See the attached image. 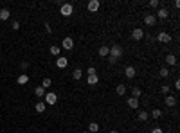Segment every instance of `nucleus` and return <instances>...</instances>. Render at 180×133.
Here are the masks:
<instances>
[{"mask_svg":"<svg viewBox=\"0 0 180 133\" xmlns=\"http://www.w3.org/2000/svg\"><path fill=\"white\" fill-rule=\"evenodd\" d=\"M123 47L121 45H112V49H110V52H108V59H110V63H115L119 58H123Z\"/></svg>","mask_w":180,"mask_h":133,"instance_id":"obj_1","label":"nucleus"},{"mask_svg":"<svg viewBox=\"0 0 180 133\" xmlns=\"http://www.w3.org/2000/svg\"><path fill=\"white\" fill-rule=\"evenodd\" d=\"M45 104H56V101H58V95L54 94V92H45Z\"/></svg>","mask_w":180,"mask_h":133,"instance_id":"obj_2","label":"nucleus"},{"mask_svg":"<svg viewBox=\"0 0 180 133\" xmlns=\"http://www.w3.org/2000/svg\"><path fill=\"white\" fill-rule=\"evenodd\" d=\"M59 11H61V15H63V16H70V15H72V11H74V7H72V4H63Z\"/></svg>","mask_w":180,"mask_h":133,"instance_id":"obj_3","label":"nucleus"},{"mask_svg":"<svg viewBox=\"0 0 180 133\" xmlns=\"http://www.w3.org/2000/svg\"><path fill=\"white\" fill-rule=\"evenodd\" d=\"M164 103H166V106H168V108H173V106H177V97H175V95H166Z\"/></svg>","mask_w":180,"mask_h":133,"instance_id":"obj_4","label":"nucleus"},{"mask_svg":"<svg viewBox=\"0 0 180 133\" xmlns=\"http://www.w3.org/2000/svg\"><path fill=\"white\" fill-rule=\"evenodd\" d=\"M61 47H63V49H67V50L74 49V40H72V38H65L63 42H61Z\"/></svg>","mask_w":180,"mask_h":133,"instance_id":"obj_5","label":"nucleus"},{"mask_svg":"<svg viewBox=\"0 0 180 133\" xmlns=\"http://www.w3.org/2000/svg\"><path fill=\"white\" fill-rule=\"evenodd\" d=\"M131 38L137 40V42H139V40H142V38H144V31H142V29H133V31H131Z\"/></svg>","mask_w":180,"mask_h":133,"instance_id":"obj_6","label":"nucleus"},{"mask_svg":"<svg viewBox=\"0 0 180 133\" xmlns=\"http://www.w3.org/2000/svg\"><path fill=\"white\" fill-rule=\"evenodd\" d=\"M157 40H158L160 43H169V42H171V36L168 34V32H160V34L157 36Z\"/></svg>","mask_w":180,"mask_h":133,"instance_id":"obj_7","label":"nucleus"},{"mask_svg":"<svg viewBox=\"0 0 180 133\" xmlns=\"http://www.w3.org/2000/svg\"><path fill=\"white\" fill-rule=\"evenodd\" d=\"M99 5H101V2H99V0H90V2H88V11L96 13V11L99 9Z\"/></svg>","mask_w":180,"mask_h":133,"instance_id":"obj_8","label":"nucleus"},{"mask_svg":"<svg viewBox=\"0 0 180 133\" xmlns=\"http://www.w3.org/2000/svg\"><path fill=\"white\" fill-rule=\"evenodd\" d=\"M155 22H157V16L155 15H146L144 16V24L146 25H155Z\"/></svg>","mask_w":180,"mask_h":133,"instance_id":"obj_9","label":"nucleus"},{"mask_svg":"<svg viewBox=\"0 0 180 133\" xmlns=\"http://www.w3.org/2000/svg\"><path fill=\"white\" fill-rule=\"evenodd\" d=\"M166 63H168L169 66L177 65V56H175V54H168V56H166Z\"/></svg>","mask_w":180,"mask_h":133,"instance_id":"obj_10","label":"nucleus"},{"mask_svg":"<svg viewBox=\"0 0 180 133\" xmlns=\"http://www.w3.org/2000/svg\"><path fill=\"white\" fill-rule=\"evenodd\" d=\"M45 108H47V104H45L43 101H40V103H36V106H34V110L38 112V114H43V112H45Z\"/></svg>","mask_w":180,"mask_h":133,"instance_id":"obj_11","label":"nucleus"},{"mask_svg":"<svg viewBox=\"0 0 180 133\" xmlns=\"http://www.w3.org/2000/svg\"><path fill=\"white\" fill-rule=\"evenodd\" d=\"M16 81H18V85H27L29 83V76L27 74H20Z\"/></svg>","mask_w":180,"mask_h":133,"instance_id":"obj_12","label":"nucleus"},{"mask_svg":"<svg viewBox=\"0 0 180 133\" xmlns=\"http://www.w3.org/2000/svg\"><path fill=\"white\" fill-rule=\"evenodd\" d=\"M124 74H126V77H135V74H137V72H135V69H133V66H126V70H124Z\"/></svg>","mask_w":180,"mask_h":133,"instance_id":"obj_13","label":"nucleus"},{"mask_svg":"<svg viewBox=\"0 0 180 133\" xmlns=\"http://www.w3.org/2000/svg\"><path fill=\"white\" fill-rule=\"evenodd\" d=\"M9 16H11L9 9H5V7H4V9H0V20H7Z\"/></svg>","mask_w":180,"mask_h":133,"instance_id":"obj_14","label":"nucleus"},{"mask_svg":"<svg viewBox=\"0 0 180 133\" xmlns=\"http://www.w3.org/2000/svg\"><path fill=\"white\" fill-rule=\"evenodd\" d=\"M99 131V124L97 122H90L88 124V133H97Z\"/></svg>","mask_w":180,"mask_h":133,"instance_id":"obj_15","label":"nucleus"},{"mask_svg":"<svg viewBox=\"0 0 180 133\" xmlns=\"http://www.w3.org/2000/svg\"><path fill=\"white\" fill-rule=\"evenodd\" d=\"M168 15H169V13H168V9H166V7H160V9L157 11V16L158 18H168Z\"/></svg>","mask_w":180,"mask_h":133,"instance_id":"obj_16","label":"nucleus"},{"mask_svg":"<svg viewBox=\"0 0 180 133\" xmlns=\"http://www.w3.org/2000/svg\"><path fill=\"white\" fill-rule=\"evenodd\" d=\"M34 94H36L40 99L45 97V88H43V86H36V88H34Z\"/></svg>","mask_w":180,"mask_h":133,"instance_id":"obj_17","label":"nucleus"},{"mask_svg":"<svg viewBox=\"0 0 180 133\" xmlns=\"http://www.w3.org/2000/svg\"><path fill=\"white\" fill-rule=\"evenodd\" d=\"M128 106H130V108H139V99L130 97V99H128Z\"/></svg>","mask_w":180,"mask_h":133,"instance_id":"obj_18","label":"nucleus"},{"mask_svg":"<svg viewBox=\"0 0 180 133\" xmlns=\"http://www.w3.org/2000/svg\"><path fill=\"white\" fill-rule=\"evenodd\" d=\"M56 65H58V69H65V66H67V58H58Z\"/></svg>","mask_w":180,"mask_h":133,"instance_id":"obj_19","label":"nucleus"},{"mask_svg":"<svg viewBox=\"0 0 180 133\" xmlns=\"http://www.w3.org/2000/svg\"><path fill=\"white\" fill-rule=\"evenodd\" d=\"M88 85H97V81H99V77H97V74H92V76H88Z\"/></svg>","mask_w":180,"mask_h":133,"instance_id":"obj_20","label":"nucleus"},{"mask_svg":"<svg viewBox=\"0 0 180 133\" xmlns=\"http://www.w3.org/2000/svg\"><path fill=\"white\" fill-rule=\"evenodd\" d=\"M108 52H110V47H106V45L99 47V56H108Z\"/></svg>","mask_w":180,"mask_h":133,"instance_id":"obj_21","label":"nucleus"},{"mask_svg":"<svg viewBox=\"0 0 180 133\" xmlns=\"http://www.w3.org/2000/svg\"><path fill=\"white\" fill-rule=\"evenodd\" d=\"M59 50H61V47H58V45H52V47L49 49V52H51L52 56H58V54H59Z\"/></svg>","mask_w":180,"mask_h":133,"instance_id":"obj_22","label":"nucleus"},{"mask_svg":"<svg viewBox=\"0 0 180 133\" xmlns=\"http://www.w3.org/2000/svg\"><path fill=\"white\" fill-rule=\"evenodd\" d=\"M72 77H74V79H81L83 77V70L81 69H76L74 72H72Z\"/></svg>","mask_w":180,"mask_h":133,"instance_id":"obj_23","label":"nucleus"},{"mask_svg":"<svg viewBox=\"0 0 180 133\" xmlns=\"http://www.w3.org/2000/svg\"><path fill=\"white\" fill-rule=\"evenodd\" d=\"M158 74H160V77H168L169 76V69L168 66H162V69L158 70Z\"/></svg>","mask_w":180,"mask_h":133,"instance_id":"obj_24","label":"nucleus"},{"mask_svg":"<svg viewBox=\"0 0 180 133\" xmlns=\"http://www.w3.org/2000/svg\"><path fill=\"white\" fill-rule=\"evenodd\" d=\"M141 94H142V92H141V88H137V86H135V88H131V97L139 99V97H141Z\"/></svg>","mask_w":180,"mask_h":133,"instance_id":"obj_25","label":"nucleus"},{"mask_svg":"<svg viewBox=\"0 0 180 133\" xmlns=\"http://www.w3.org/2000/svg\"><path fill=\"white\" fill-rule=\"evenodd\" d=\"M137 117H139V121H142V122H144V121H148L150 114H148V112H141V114H139Z\"/></svg>","mask_w":180,"mask_h":133,"instance_id":"obj_26","label":"nucleus"},{"mask_svg":"<svg viewBox=\"0 0 180 133\" xmlns=\"http://www.w3.org/2000/svg\"><path fill=\"white\" fill-rule=\"evenodd\" d=\"M117 94L119 95H124L126 94V86L124 85H117Z\"/></svg>","mask_w":180,"mask_h":133,"instance_id":"obj_27","label":"nucleus"},{"mask_svg":"<svg viewBox=\"0 0 180 133\" xmlns=\"http://www.w3.org/2000/svg\"><path fill=\"white\" fill-rule=\"evenodd\" d=\"M151 117H153V119H160V117H162V112L155 108V110H153V112H151Z\"/></svg>","mask_w":180,"mask_h":133,"instance_id":"obj_28","label":"nucleus"},{"mask_svg":"<svg viewBox=\"0 0 180 133\" xmlns=\"http://www.w3.org/2000/svg\"><path fill=\"white\" fill-rule=\"evenodd\" d=\"M51 85H52V81H51L49 77H45V79H43V83H42V86H43V88H47V86H51Z\"/></svg>","mask_w":180,"mask_h":133,"instance_id":"obj_29","label":"nucleus"},{"mask_svg":"<svg viewBox=\"0 0 180 133\" xmlns=\"http://www.w3.org/2000/svg\"><path fill=\"white\" fill-rule=\"evenodd\" d=\"M158 5H160L158 0H150V7H158Z\"/></svg>","mask_w":180,"mask_h":133,"instance_id":"obj_30","label":"nucleus"},{"mask_svg":"<svg viewBox=\"0 0 180 133\" xmlns=\"http://www.w3.org/2000/svg\"><path fill=\"white\" fill-rule=\"evenodd\" d=\"M160 90H162V94H166V95H169V86H168V85H164V86H162V88H160Z\"/></svg>","mask_w":180,"mask_h":133,"instance_id":"obj_31","label":"nucleus"},{"mask_svg":"<svg viewBox=\"0 0 180 133\" xmlns=\"http://www.w3.org/2000/svg\"><path fill=\"white\" fill-rule=\"evenodd\" d=\"M86 74H88V76L96 74V69H94V66H88V70H86Z\"/></svg>","mask_w":180,"mask_h":133,"instance_id":"obj_32","label":"nucleus"},{"mask_svg":"<svg viewBox=\"0 0 180 133\" xmlns=\"http://www.w3.org/2000/svg\"><path fill=\"white\" fill-rule=\"evenodd\" d=\"M13 29L18 31V29H20V24H18V22H13Z\"/></svg>","mask_w":180,"mask_h":133,"instance_id":"obj_33","label":"nucleus"},{"mask_svg":"<svg viewBox=\"0 0 180 133\" xmlns=\"http://www.w3.org/2000/svg\"><path fill=\"white\" fill-rule=\"evenodd\" d=\"M151 133H162V130H160V128H153Z\"/></svg>","mask_w":180,"mask_h":133,"instance_id":"obj_34","label":"nucleus"},{"mask_svg":"<svg viewBox=\"0 0 180 133\" xmlns=\"http://www.w3.org/2000/svg\"><path fill=\"white\" fill-rule=\"evenodd\" d=\"M175 88H177V90L180 88V79H177V81H175Z\"/></svg>","mask_w":180,"mask_h":133,"instance_id":"obj_35","label":"nucleus"},{"mask_svg":"<svg viewBox=\"0 0 180 133\" xmlns=\"http://www.w3.org/2000/svg\"><path fill=\"white\" fill-rule=\"evenodd\" d=\"M110 133H117V131H115V130H112V131H110Z\"/></svg>","mask_w":180,"mask_h":133,"instance_id":"obj_36","label":"nucleus"},{"mask_svg":"<svg viewBox=\"0 0 180 133\" xmlns=\"http://www.w3.org/2000/svg\"><path fill=\"white\" fill-rule=\"evenodd\" d=\"M81 133H88V131H81Z\"/></svg>","mask_w":180,"mask_h":133,"instance_id":"obj_37","label":"nucleus"}]
</instances>
